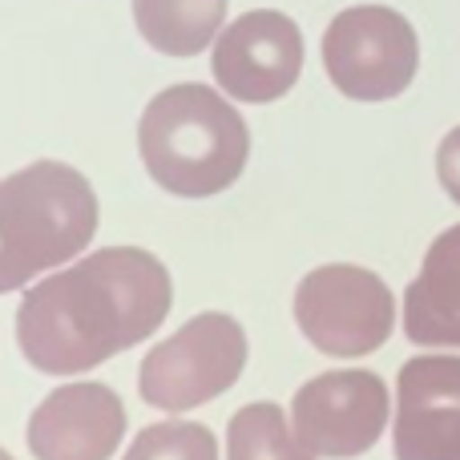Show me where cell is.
<instances>
[{
	"instance_id": "obj_12",
	"label": "cell",
	"mask_w": 460,
	"mask_h": 460,
	"mask_svg": "<svg viewBox=\"0 0 460 460\" xmlns=\"http://www.w3.org/2000/svg\"><path fill=\"white\" fill-rule=\"evenodd\" d=\"M146 45L166 57H199L223 32L226 0H134Z\"/></svg>"
},
{
	"instance_id": "obj_10",
	"label": "cell",
	"mask_w": 460,
	"mask_h": 460,
	"mask_svg": "<svg viewBox=\"0 0 460 460\" xmlns=\"http://www.w3.org/2000/svg\"><path fill=\"white\" fill-rule=\"evenodd\" d=\"M126 437V404L110 384H61L29 416V453L37 460H110Z\"/></svg>"
},
{
	"instance_id": "obj_4",
	"label": "cell",
	"mask_w": 460,
	"mask_h": 460,
	"mask_svg": "<svg viewBox=\"0 0 460 460\" xmlns=\"http://www.w3.org/2000/svg\"><path fill=\"white\" fill-rule=\"evenodd\" d=\"M246 332L234 315L202 311L186 319L170 340L146 351L137 392L158 412H194L234 388L246 367Z\"/></svg>"
},
{
	"instance_id": "obj_14",
	"label": "cell",
	"mask_w": 460,
	"mask_h": 460,
	"mask_svg": "<svg viewBox=\"0 0 460 460\" xmlns=\"http://www.w3.org/2000/svg\"><path fill=\"white\" fill-rule=\"evenodd\" d=\"M121 460H218V440L207 424L170 416V420L146 424L129 440Z\"/></svg>"
},
{
	"instance_id": "obj_1",
	"label": "cell",
	"mask_w": 460,
	"mask_h": 460,
	"mask_svg": "<svg viewBox=\"0 0 460 460\" xmlns=\"http://www.w3.org/2000/svg\"><path fill=\"white\" fill-rule=\"evenodd\" d=\"M174 283L158 254L102 246L29 287L16 307V348L45 376H81L150 340L170 315Z\"/></svg>"
},
{
	"instance_id": "obj_16",
	"label": "cell",
	"mask_w": 460,
	"mask_h": 460,
	"mask_svg": "<svg viewBox=\"0 0 460 460\" xmlns=\"http://www.w3.org/2000/svg\"><path fill=\"white\" fill-rule=\"evenodd\" d=\"M0 460H13V453H4V448H0Z\"/></svg>"
},
{
	"instance_id": "obj_15",
	"label": "cell",
	"mask_w": 460,
	"mask_h": 460,
	"mask_svg": "<svg viewBox=\"0 0 460 460\" xmlns=\"http://www.w3.org/2000/svg\"><path fill=\"white\" fill-rule=\"evenodd\" d=\"M437 178L445 186V194L460 207V126L448 129L445 142L437 150Z\"/></svg>"
},
{
	"instance_id": "obj_5",
	"label": "cell",
	"mask_w": 460,
	"mask_h": 460,
	"mask_svg": "<svg viewBox=\"0 0 460 460\" xmlns=\"http://www.w3.org/2000/svg\"><path fill=\"white\" fill-rule=\"evenodd\" d=\"M295 323L303 340L332 359H364L396 332V295L376 270L327 262L295 287Z\"/></svg>"
},
{
	"instance_id": "obj_7",
	"label": "cell",
	"mask_w": 460,
	"mask_h": 460,
	"mask_svg": "<svg viewBox=\"0 0 460 460\" xmlns=\"http://www.w3.org/2000/svg\"><path fill=\"white\" fill-rule=\"evenodd\" d=\"M291 432L315 460L372 453L392 420L388 384L367 367H340L307 380L291 396Z\"/></svg>"
},
{
	"instance_id": "obj_8",
	"label": "cell",
	"mask_w": 460,
	"mask_h": 460,
	"mask_svg": "<svg viewBox=\"0 0 460 460\" xmlns=\"http://www.w3.org/2000/svg\"><path fill=\"white\" fill-rule=\"evenodd\" d=\"M303 29L279 8H254L230 21L215 40V81L234 102L267 105L291 93L303 73Z\"/></svg>"
},
{
	"instance_id": "obj_6",
	"label": "cell",
	"mask_w": 460,
	"mask_h": 460,
	"mask_svg": "<svg viewBox=\"0 0 460 460\" xmlns=\"http://www.w3.org/2000/svg\"><path fill=\"white\" fill-rule=\"evenodd\" d=\"M420 40L408 16L388 4L343 8L323 32V69L351 102H392L416 77Z\"/></svg>"
},
{
	"instance_id": "obj_13",
	"label": "cell",
	"mask_w": 460,
	"mask_h": 460,
	"mask_svg": "<svg viewBox=\"0 0 460 460\" xmlns=\"http://www.w3.org/2000/svg\"><path fill=\"white\" fill-rule=\"evenodd\" d=\"M226 460H315L295 440L291 420L275 400L246 404L226 424Z\"/></svg>"
},
{
	"instance_id": "obj_11",
	"label": "cell",
	"mask_w": 460,
	"mask_h": 460,
	"mask_svg": "<svg viewBox=\"0 0 460 460\" xmlns=\"http://www.w3.org/2000/svg\"><path fill=\"white\" fill-rule=\"evenodd\" d=\"M404 335L416 348H460V223L432 238L408 283Z\"/></svg>"
},
{
	"instance_id": "obj_9",
	"label": "cell",
	"mask_w": 460,
	"mask_h": 460,
	"mask_svg": "<svg viewBox=\"0 0 460 460\" xmlns=\"http://www.w3.org/2000/svg\"><path fill=\"white\" fill-rule=\"evenodd\" d=\"M396 460H460V356H412L396 380Z\"/></svg>"
},
{
	"instance_id": "obj_3",
	"label": "cell",
	"mask_w": 460,
	"mask_h": 460,
	"mask_svg": "<svg viewBox=\"0 0 460 460\" xmlns=\"http://www.w3.org/2000/svg\"><path fill=\"white\" fill-rule=\"evenodd\" d=\"M97 234V194L65 162H32L0 178V295L77 259Z\"/></svg>"
},
{
	"instance_id": "obj_2",
	"label": "cell",
	"mask_w": 460,
	"mask_h": 460,
	"mask_svg": "<svg viewBox=\"0 0 460 460\" xmlns=\"http://www.w3.org/2000/svg\"><path fill=\"white\" fill-rule=\"evenodd\" d=\"M137 150L150 178L178 199H210L238 182L251 158L246 121L223 93L199 81L170 85L146 105Z\"/></svg>"
}]
</instances>
